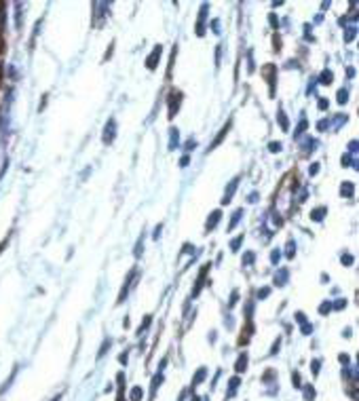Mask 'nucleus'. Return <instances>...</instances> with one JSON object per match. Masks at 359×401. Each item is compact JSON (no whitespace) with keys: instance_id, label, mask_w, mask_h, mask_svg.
Instances as JSON below:
<instances>
[{"instance_id":"obj_24","label":"nucleus","mask_w":359,"mask_h":401,"mask_svg":"<svg viewBox=\"0 0 359 401\" xmlns=\"http://www.w3.org/2000/svg\"><path fill=\"white\" fill-rule=\"evenodd\" d=\"M139 397H142V389H134V393H131V399L137 401Z\"/></svg>"},{"instance_id":"obj_2","label":"nucleus","mask_w":359,"mask_h":401,"mask_svg":"<svg viewBox=\"0 0 359 401\" xmlns=\"http://www.w3.org/2000/svg\"><path fill=\"white\" fill-rule=\"evenodd\" d=\"M116 135V120L110 118L108 123H106V131H104V144H110L112 139H114Z\"/></svg>"},{"instance_id":"obj_28","label":"nucleus","mask_w":359,"mask_h":401,"mask_svg":"<svg viewBox=\"0 0 359 401\" xmlns=\"http://www.w3.org/2000/svg\"><path fill=\"white\" fill-rule=\"evenodd\" d=\"M342 264H353V256H342Z\"/></svg>"},{"instance_id":"obj_13","label":"nucleus","mask_w":359,"mask_h":401,"mask_svg":"<svg viewBox=\"0 0 359 401\" xmlns=\"http://www.w3.org/2000/svg\"><path fill=\"white\" fill-rule=\"evenodd\" d=\"M277 120H279V125H281V129H285V131L290 129V123H288V118H285V114H283V112H279Z\"/></svg>"},{"instance_id":"obj_19","label":"nucleus","mask_w":359,"mask_h":401,"mask_svg":"<svg viewBox=\"0 0 359 401\" xmlns=\"http://www.w3.org/2000/svg\"><path fill=\"white\" fill-rule=\"evenodd\" d=\"M251 262H254V253H251V251H247V253H245V256H243V264H251Z\"/></svg>"},{"instance_id":"obj_1","label":"nucleus","mask_w":359,"mask_h":401,"mask_svg":"<svg viewBox=\"0 0 359 401\" xmlns=\"http://www.w3.org/2000/svg\"><path fill=\"white\" fill-rule=\"evenodd\" d=\"M180 104H182V93L171 91V95H169V118H174L178 114Z\"/></svg>"},{"instance_id":"obj_11","label":"nucleus","mask_w":359,"mask_h":401,"mask_svg":"<svg viewBox=\"0 0 359 401\" xmlns=\"http://www.w3.org/2000/svg\"><path fill=\"white\" fill-rule=\"evenodd\" d=\"M323 216H325V207H319V209H315L313 213H311V218H313L315 222H321Z\"/></svg>"},{"instance_id":"obj_22","label":"nucleus","mask_w":359,"mask_h":401,"mask_svg":"<svg viewBox=\"0 0 359 401\" xmlns=\"http://www.w3.org/2000/svg\"><path fill=\"white\" fill-rule=\"evenodd\" d=\"M355 38V28H349V32H344V40H353Z\"/></svg>"},{"instance_id":"obj_16","label":"nucleus","mask_w":359,"mask_h":401,"mask_svg":"<svg viewBox=\"0 0 359 401\" xmlns=\"http://www.w3.org/2000/svg\"><path fill=\"white\" fill-rule=\"evenodd\" d=\"M340 192H342V197H351L353 195V184H342Z\"/></svg>"},{"instance_id":"obj_21","label":"nucleus","mask_w":359,"mask_h":401,"mask_svg":"<svg viewBox=\"0 0 359 401\" xmlns=\"http://www.w3.org/2000/svg\"><path fill=\"white\" fill-rule=\"evenodd\" d=\"M294 247H296V243L294 241H290L288 243V258H294Z\"/></svg>"},{"instance_id":"obj_29","label":"nucleus","mask_w":359,"mask_h":401,"mask_svg":"<svg viewBox=\"0 0 359 401\" xmlns=\"http://www.w3.org/2000/svg\"><path fill=\"white\" fill-rule=\"evenodd\" d=\"M317 171H319V167H317V163H313V165H311V169H309V173H311V176H315Z\"/></svg>"},{"instance_id":"obj_8","label":"nucleus","mask_w":359,"mask_h":401,"mask_svg":"<svg viewBox=\"0 0 359 401\" xmlns=\"http://www.w3.org/2000/svg\"><path fill=\"white\" fill-rule=\"evenodd\" d=\"M205 15H207V4L201 6V15H199V25H197V34L203 36V22H205Z\"/></svg>"},{"instance_id":"obj_27","label":"nucleus","mask_w":359,"mask_h":401,"mask_svg":"<svg viewBox=\"0 0 359 401\" xmlns=\"http://www.w3.org/2000/svg\"><path fill=\"white\" fill-rule=\"evenodd\" d=\"M330 309H332V304H330V302H323V304H321V309H319V311H321V312H328Z\"/></svg>"},{"instance_id":"obj_23","label":"nucleus","mask_w":359,"mask_h":401,"mask_svg":"<svg viewBox=\"0 0 359 401\" xmlns=\"http://www.w3.org/2000/svg\"><path fill=\"white\" fill-rule=\"evenodd\" d=\"M307 129V120H300V125H298V131H296V135H302V131Z\"/></svg>"},{"instance_id":"obj_14","label":"nucleus","mask_w":359,"mask_h":401,"mask_svg":"<svg viewBox=\"0 0 359 401\" xmlns=\"http://www.w3.org/2000/svg\"><path fill=\"white\" fill-rule=\"evenodd\" d=\"M245 365H247V355H241V357H239V361H237V372H243Z\"/></svg>"},{"instance_id":"obj_9","label":"nucleus","mask_w":359,"mask_h":401,"mask_svg":"<svg viewBox=\"0 0 359 401\" xmlns=\"http://www.w3.org/2000/svg\"><path fill=\"white\" fill-rule=\"evenodd\" d=\"M288 277H290L288 268H281V270H279L277 275H275V283H277V285H285V283H288Z\"/></svg>"},{"instance_id":"obj_25","label":"nucleus","mask_w":359,"mask_h":401,"mask_svg":"<svg viewBox=\"0 0 359 401\" xmlns=\"http://www.w3.org/2000/svg\"><path fill=\"white\" fill-rule=\"evenodd\" d=\"M269 293H270V290H269V287H264V290H260V291H258V298H267Z\"/></svg>"},{"instance_id":"obj_15","label":"nucleus","mask_w":359,"mask_h":401,"mask_svg":"<svg viewBox=\"0 0 359 401\" xmlns=\"http://www.w3.org/2000/svg\"><path fill=\"white\" fill-rule=\"evenodd\" d=\"M347 99H349V91L347 89L338 91V104H347Z\"/></svg>"},{"instance_id":"obj_20","label":"nucleus","mask_w":359,"mask_h":401,"mask_svg":"<svg viewBox=\"0 0 359 401\" xmlns=\"http://www.w3.org/2000/svg\"><path fill=\"white\" fill-rule=\"evenodd\" d=\"M279 258H281V251H279V249H275V251L270 253V260H272V264H277V262H279Z\"/></svg>"},{"instance_id":"obj_5","label":"nucleus","mask_w":359,"mask_h":401,"mask_svg":"<svg viewBox=\"0 0 359 401\" xmlns=\"http://www.w3.org/2000/svg\"><path fill=\"white\" fill-rule=\"evenodd\" d=\"M180 142V131L178 129H169V150H176Z\"/></svg>"},{"instance_id":"obj_30","label":"nucleus","mask_w":359,"mask_h":401,"mask_svg":"<svg viewBox=\"0 0 359 401\" xmlns=\"http://www.w3.org/2000/svg\"><path fill=\"white\" fill-rule=\"evenodd\" d=\"M256 200H258V192H251V195H249V203H256Z\"/></svg>"},{"instance_id":"obj_4","label":"nucleus","mask_w":359,"mask_h":401,"mask_svg":"<svg viewBox=\"0 0 359 401\" xmlns=\"http://www.w3.org/2000/svg\"><path fill=\"white\" fill-rule=\"evenodd\" d=\"M237 186H239V178L232 179L230 186H228V188H226V192H224V199H222V203H224V205H226V203H228V200L232 199V195H235V190H237Z\"/></svg>"},{"instance_id":"obj_34","label":"nucleus","mask_w":359,"mask_h":401,"mask_svg":"<svg viewBox=\"0 0 359 401\" xmlns=\"http://www.w3.org/2000/svg\"><path fill=\"white\" fill-rule=\"evenodd\" d=\"M349 150H351V152H357V142H351V146H349Z\"/></svg>"},{"instance_id":"obj_26","label":"nucleus","mask_w":359,"mask_h":401,"mask_svg":"<svg viewBox=\"0 0 359 401\" xmlns=\"http://www.w3.org/2000/svg\"><path fill=\"white\" fill-rule=\"evenodd\" d=\"M205 378V370H201V372H199L197 374V376H195V382H201V380Z\"/></svg>"},{"instance_id":"obj_6","label":"nucleus","mask_w":359,"mask_h":401,"mask_svg":"<svg viewBox=\"0 0 359 401\" xmlns=\"http://www.w3.org/2000/svg\"><path fill=\"white\" fill-rule=\"evenodd\" d=\"M220 216H222L220 211H214V213H211V216H209V220H207V224H205V228H207V230L216 228V226H218V222H220Z\"/></svg>"},{"instance_id":"obj_7","label":"nucleus","mask_w":359,"mask_h":401,"mask_svg":"<svg viewBox=\"0 0 359 401\" xmlns=\"http://www.w3.org/2000/svg\"><path fill=\"white\" fill-rule=\"evenodd\" d=\"M228 129H230V120H228V123H226V125L222 127L220 135H218V137L214 139V142H211V146H209V148H211V150H214V148H216V146H218V144H220V142H222V139H224V135H226V133H228Z\"/></svg>"},{"instance_id":"obj_31","label":"nucleus","mask_w":359,"mask_h":401,"mask_svg":"<svg viewBox=\"0 0 359 401\" xmlns=\"http://www.w3.org/2000/svg\"><path fill=\"white\" fill-rule=\"evenodd\" d=\"M319 108H321V110L328 108V99H321V102H319Z\"/></svg>"},{"instance_id":"obj_10","label":"nucleus","mask_w":359,"mask_h":401,"mask_svg":"<svg viewBox=\"0 0 359 401\" xmlns=\"http://www.w3.org/2000/svg\"><path fill=\"white\" fill-rule=\"evenodd\" d=\"M241 216H243V211L241 209H237L235 213H232V220H230V224H228V230H232L235 226L239 224V220H241Z\"/></svg>"},{"instance_id":"obj_32","label":"nucleus","mask_w":359,"mask_h":401,"mask_svg":"<svg viewBox=\"0 0 359 401\" xmlns=\"http://www.w3.org/2000/svg\"><path fill=\"white\" fill-rule=\"evenodd\" d=\"M188 160H190L188 156H182V160H180V165H182V167H186V165H188Z\"/></svg>"},{"instance_id":"obj_12","label":"nucleus","mask_w":359,"mask_h":401,"mask_svg":"<svg viewBox=\"0 0 359 401\" xmlns=\"http://www.w3.org/2000/svg\"><path fill=\"white\" fill-rule=\"evenodd\" d=\"M332 80H334V74H332L330 70H323V74H321V83H323V85H330Z\"/></svg>"},{"instance_id":"obj_3","label":"nucleus","mask_w":359,"mask_h":401,"mask_svg":"<svg viewBox=\"0 0 359 401\" xmlns=\"http://www.w3.org/2000/svg\"><path fill=\"white\" fill-rule=\"evenodd\" d=\"M158 57H161V45L155 46V51H152L150 55H148V59H146V66H148V70H155V68H157Z\"/></svg>"},{"instance_id":"obj_17","label":"nucleus","mask_w":359,"mask_h":401,"mask_svg":"<svg viewBox=\"0 0 359 401\" xmlns=\"http://www.w3.org/2000/svg\"><path fill=\"white\" fill-rule=\"evenodd\" d=\"M241 243H243V235H241V237H237V239H232L230 249H232V251H239V247H241Z\"/></svg>"},{"instance_id":"obj_33","label":"nucleus","mask_w":359,"mask_h":401,"mask_svg":"<svg viewBox=\"0 0 359 401\" xmlns=\"http://www.w3.org/2000/svg\"><path fill=\"white\" fill-rule=\"evenodd\" d=\"M186 146H188V150H192V146H197V142L190 137V139H188V144H186Z\"/></svg>"},{"instance_id":"obj_18","label":"nucleus","mask_w":359,"mask_h":401,"mask_svg":"<svg viewBox=\"0 0 359 401\" xmlns=\"http://www.w3.org/2000/svg\"><path fill=\"white\" fill-rule=\"evenodd\" d=\"M281 148H283V146L279 144V142H270V144H269V150H270V152H279Z\"/></svg>"},{"instance_id":"obj_36","label":"nucleus","mask_w":359,"mask_h":401,"mask_svg":"<svg viewBox=\"0 0 359 401\" xmlns=\"http://www.w3.org/2000/svg\"><path fill=\"white\" fill-rule=\"evenodd\" d=\"M6 243H9V239H4L2 243H0V253H2V249H4V245H6Z\"/></svg>"},{"instance_id":"obj_35","label":"nucleus","mask_w":359,"mask_h":401,"mask_svg":"<svg viewBox=\"0 0 359 401\" xmlns=\"http://www.w3.org/2000/svg\"><path fill=\"white\" fill-rule=\"evenodd\" d=\"M328 125H330V123H328V120H321V123H319V129H321V131H323V129H325V127H328Z\"/></svg>"},{"instance_id":"obj_37","label":"nucleus","mask_w":359,"mask_h":401,"mask_svg":"<svg viewBox=\"0 0 359 401\" xmlns=\"http://www.w3.org/2000/svg\"><path fill=\"white\" fill-rule=\"evenodd\" d=\"M53 401H59V397H57V399H53Z\"/></svg>"}]
</instances>
